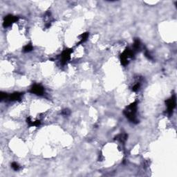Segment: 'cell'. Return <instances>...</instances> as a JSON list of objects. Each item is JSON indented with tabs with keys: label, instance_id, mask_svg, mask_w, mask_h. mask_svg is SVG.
<instances>
[{
	"label": "cell",
	"instance_id": "obj_1",
	"mask_svg": "<svg viewBox=\"0 0 177 177\" xmlns=\"http://www.w3.org/2000/svg\"><path fill=\"white\" fill-rule=\"evenodd\" d=\"M31 92L33 93L34 94L41 96L44 93V89L40 84H35L31 89Z\"/></svg>",
	"mask_w": 177,
	"mask_h": 177
}]
</instances>
